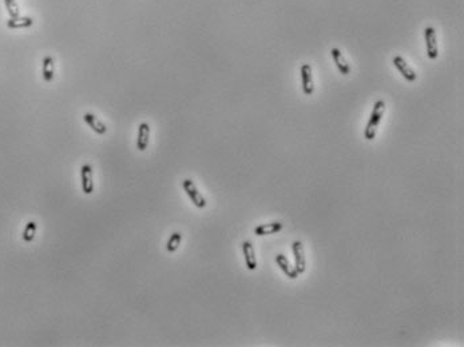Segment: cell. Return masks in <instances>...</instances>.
Here are the masks:
<instances>
[{
	"label": "cell",
	"instance_id": "obj_5",
	"mask_svg": "<svg viewBox=\"0 0 464 347\" xmlns=\"http://www.w3.org/2000/svg\"><path fill=\"white\" fill-rule=\"evenodd\" d=\"M392 63H393L396 69H399V72L403 75V78H404L407 82H416L417 74L415 72V69L409 67V64L407 63L406 59L403 58V56H400V55L395 56V58L392 59Z\"/></svg>",
	"mask_w": 464,
	"mask_h": 347
},
{
	"label": "cell",
	"instance_id": "obj_1",
	"mask_svg": "<svg viewBox=\"0 0 464 347\" xmlns=\"http://www.w3.org/2000/svg\"><path fill=\"white\" fill-rule=\"evenodd\" d=\"M385 112V102L383 99L377 100L373 104V110L371 112L368 123L365 126L364 130V137L367 140H373L376 138V131H377V127H379L380 121L383 119V115Z\"/></svg>",
	"mask_w": 464,
	"mask_h": 347
},
{
	"label": "cell",
	"instance_id": "obj_16",
	"mask_svg": "<svg viewBox=\"0 0 464 347\" xmlns=\"http://www.w3.org/2000/svg\"><path fill=\"white\" fill-rule=\"evenodd\" d=\"M181 242H182V234L181 232H173L171 235H170L169 241L166 243V250H167V253L173 254L175 253L178 247L181 246Z\"/></svg>",
	"mask_w": 464,
	"mask_h": 347
},
{
	"label": "cell",
	"instance_id": "obj_2",
	"mask_svg": "<svg viewBox=\"0 0 464 347\" xmlns=\"http://www.w3.org/2000/svg\"><path fill=\"white\" fill-rule=\"evenodd\" d=\"M182 187H184L186 195L189 196V199L193 202V205H194L195 207L205 208L206 205H207V203H206V199L204 198V195L198 191L197 186H195L194 182H193L191 179H185V180L182 182Z\"/></svg>",
	"mask_w": 464,
	"mask_h": 347
},
{
	"label": "cell",
	"instance_id": "obj_4",
	"mask_svg": "<svg viewBox=\"0 0 464 347\" xmlns=\"http://www.w3.org/2000/svg\"><path fill=\"white\" fill-rule=\"evenodd\" d=\"M292 251L295 255V268L298 275L305 273L306 270V258H305V251H304V246L300 241H296L292 244Z\"/></svg>",
	"mask_w": 464,
	"mask_h": 347
},
{
	"label": "cell",
	"instance_id": "obj_14",
	"mask_svg": "<svg viewBox=\"0 0 464 347\" xmlns=\"http://www.w3.org/2000/svg\"><path fill=\"white\" fill-rule=\"evenodd\" d=\"M34 24L32 17L28 16H18V17H10L7 20V27L10 30H21V28H28Z\"/></svg>",
	"mask_w": 464,
	"mask_h": 347
},
{
	"label": "cell",
	"instance_id": "obj_13",
	"mask_svg": "<svg viewBox=\"0 0 464 347\" xmlns=\"http://www.w3.org/2000/svg\"><path fill=\"white\" fill-rule=\"evenodd\" d=\"M83 121L89 124L90 128H93V131L96 132L98 135H105L106 132H107V127L102 123V121L94 115V114H90V112H87L83 115Z\"/></svg>",
	"mask_w": 464,
	"mask_h": 347
},
{
	"label": "cell",
	"instance_id": "obj_7",
	"mask_svg": "<svg viewBox=\"0 0 464 347\" xmlns=\"http://www.w3.org/2000/svg\"><path fill=\"white\" fill-rule=\"evenodd\" d=\"M301 74V85H302V92L306 96H311L315 92V86H313V74H312L311 64H302L300 69Z\"/></svg>",
	"mask_w": 464,
	"mask_h": 347
},
{
	"label": "cell",
	"instance_id": "obj_12",
	"mask_svg": "<svg viewBox=\"0 0 464 347\" xmlns=\"http://www.w3.org/2000/svg\"><path fill=\"white\" fill-rule=\"evenodd\" d=\"M331 53H332V59L334 64H336V67L337 69L341 72L343 75H349L351 74V67H349V64L347 63V60L344 58L343 52L338 50V48H332L331 50Z\"/></svg>",
	"mask_w": 464,
	"mask_h": 347
},
{
	"label": "cell",
	"instance_id": "obj_3",
	"mask_svg": "<svg viewBox=\"0 0 464 347\" xmlns=\"http://www.w3.org/2000/svg\"><path fill=\"white\" fill-rule=\"evenodd\" d=\"M424 37H426V48H427V56L429 59H435L439 56L438 42H436V32L433 27H426L424 30Z\"/></svg>",
	"mask_w": 464,
	"mask_h": 347
},
{
	"label": "cell",
	"instance_id": "obj_9",
	"mask_svg": "<svg viewBox=\"0 0 464 347\" xmlns=\"http://www.w3.org/2000/svg\"><path fill=\"white\" fill-rule=\"evenodd\" d=\"M284 225L281 222H272V223H265L260 225L254 228V234L257 237H266V235H273L282 230Z\"/></svg>",
	"mask_w": 464,
	"mask_h": 347
},
{
	"label": "cell",
	"instance_id": "obj_17",
	"mask_svg": "<svg viewBox=\"0 0 464 347\" xmlns=\"http://www.w3.org/2000/svg\"><path fill=\"white\" fill-rule=\"evenodd\" d=\"M37 225L34 221L28 222L24 227V231H23V241L27 243L32 242L34 239H35V235H37Z\"/></svg>",
	"mask_w": 464,
	"mask_h": 347
},
{
	"label": "cell",
	"instance_id": "obj_10",
	"mask_svg": "<svg viewBox=\"0 0 464 347\" xmlns=\"http://www.w3.org/2000/svg\"><path fill=\"white\" fill-rule=\"evenodd\" d=\"M242 253L243 258H245V264L246 268L250 271H254L257 268V258H256V254H254L253 244L248 241H245L242 243Z\"/></svg>",
	"mask_w": 464,
	"mask_h": 347
},
{
	"label": "cell",
	"instance_id": "obj_8",
	"mask_svg": "<svg viewBox=\"0 0 464 347\" xmlns=\"http://www.w3.org/2000/svg\"><path fill=\"white\" fill-rule=\"evenodd\" d=\"M148 140H150V126L148 123L143 121L138 127V138H137V148L139 151H146L148 147Z\"/></svg>",
	"mask_w": 464,
	"mask_h": 347
},
{
	"label": "cell",
	"instance_id": "obj_15",
	"mask_svg": "<svg viewBox=\"0 0 464 347\" xmlns=\"http://www.w3.org/2000/svg\"><path fill=\"white\" fill-rule=\"evenodd\" d=\"M42 74L44 82H47V83L53 82L54 74H55V66H54V59L51 55H46V56L43 58Z\"/></svg>",
	"mask_w": 464,
	"mask_h": 347
},
{
	"label": "cell",
	"instance_id": "obj_11",
	"mask_svg": "<svg viewBox=\"0 0 464 347\" xmlns=\"http://www.w3.org/2000/svg\"><path fill=\"white\" fill-rule=\"evenodd\" d=\"M275 260L276 263H277V266L281 268V271H282L288 278L296 279L297 277H298V274H297V271H296V268L290 264L289 260H288V258H286L285 255H282V254H277V255L275 257Z\"/></svg>",
	"mask_w": 464,
	"mask_h": 347
},
{
	"label": "cell",
	"instance_id": "obj_6",
	"mask_svg": "<svg viewBox=\"0 0 464 347\" xmlns=\"http://www.w3.org/2000/svg\"><path fill=\"white\" fill-rule=\"evenodd\" d=\"M80 184L82 191L86 195L94 192V178H93V167L90 164H83L80 167Z\"/></svg>",
	"mask_w": 464,
	"mask_h": 347
},
{
	"label": "cell",
	"instance_id": "obj_18",
	"mask_svg": "<svg viewBox=\"0 0 464 347\" xmlns=\"http://www.w3.org/2000/svg\"><path fill=\"white\" fill-rule=\"evenodd\" d=\"M5 10L8 11L10 17H18L19 15V5L16 3V0H4Z\"/></svg>",
	"mask_w": 464,
	"mask_h": 347
}]
</instances>
